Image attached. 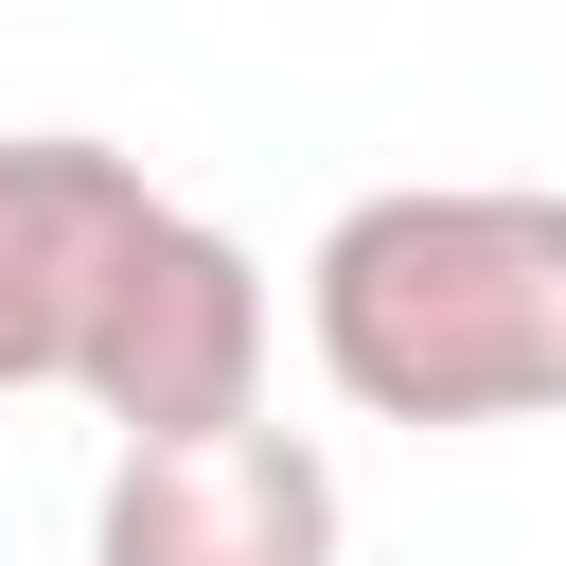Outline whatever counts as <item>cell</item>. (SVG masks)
I'll use <instances>...</instances> for the list:
<instances>
[{"label": "cell", "instance_id": "6da1fadb", "mask_svg": "<svg viewBox=\"0 0 566 566\" xmlns=\"http://www.w3.org/2000/svg\"><path fill=\"white\" fill-rule=\"evenodd\" d=\"M301 336L354 424H566V195L531 177H407L354 195L301 265Z\"/></svg>", "mask_w": 566, "mask_h": 566}, {"label": "cell", "instance_id": "277c9868", "mask_svg": "<svg viewBox=\"0 0 566 566\" xmlns=\"http://www.w3.org/2000/svg\"><path fill=\"white\" fill-rule=\"evenodd\" d=\"M336 460L301 424H230V442H142L88 495V566H336Z\"/></svg>", "mask_w": 566, "mask_h": 566}, {"label": "cell", "instance_id": "7a4b0ae2", "mask_svg": "<svg viewBox=\"0 0 566 566\" xmlns=\"http://www.w3.org/2000/svg\"><path fill=\"white\" fill-rule=\"evenodd\" d=\"M265 265L212 230V212H159L142 230V265L106 283V336H88V407L124 424V460L142 442H230V424H265Z\"/></svg>", "mask_w": 566, "mask_h": 566}, {"label": "cell", "instance_id": "3957f363", "mask_svg": "<svg viewBox=\"0 0 566 566\" xmlns=\"http://www.w3.org/2000/svg\"><path fill=\"white\" fill-rule=\"evenodd\" d=\"M177 195L88 124H0V389H71L106 336V283L142 265Z\"/></svg>", "mask_w": 566, "mask_h": 566}]
</instances>
